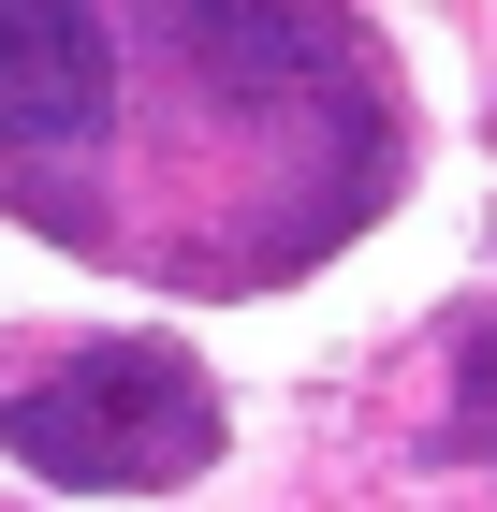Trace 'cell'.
I'll list each match as a JSON object with an SVG mask.
<instances>
[{
    "instance_id": "cell-1",
    "label": "cell",
    "mask_w": 497,
    "mask_h": 512,
    "mask_svg": "<svg viewBox=\"0 0 497 512\" xmlns=\"http://www.w3.org/2000/svg\"><path fill=\"white\" fill-rule=\"evenodd\" d=\"M0 454L74 483V498H161L220 454V381L176 337H88L59 381L0 395Z\"/></svg>"
},
{
    "instance_id": "cell-2",
    "label": "cell",
    "mask_w": 497,
    "mask_h": 512,
    "mask_svg": "<svg viewBox=\"0 0 497 512\" xmlns=\"http://www.w3.org/2000/svg\"><path fill=\"white\" fill-rule=\"evenodd\" d=\"M117 30L103 0H0V147H103Z\"/></svg>"
},
{
    "instance_id": "cell-3",
    "label": "cell",
    "mask_w": 497,
    "mask_h": 512,
    "mask_svg": "<svg viewBox=\"0 0 497 512\" xmlns=\"http://www.w3.org/2000/svg\"><path fill=\"white\" fill-rule=\"evenodd\" d=\"M454 439L497 469V322H468V337H454Z\"/></svg>"
}]
</instances>
